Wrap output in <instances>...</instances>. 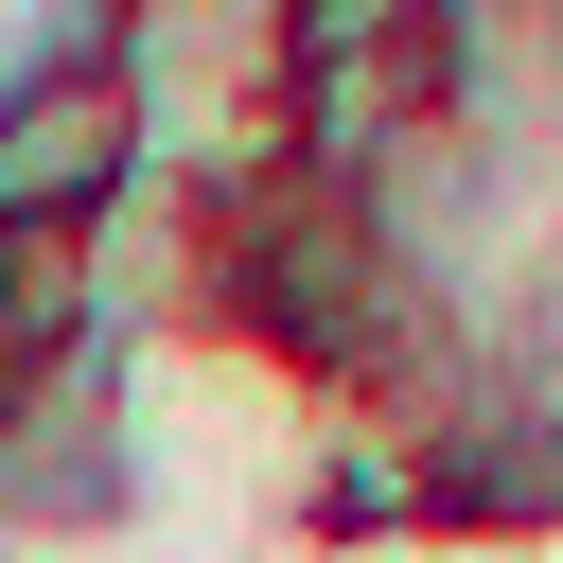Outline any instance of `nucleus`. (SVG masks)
<instances>
[{
  "mask_svg": "<svg viewBox=\"0 0 563 563\" xmlns=\"http://www.w3.org/2000/svg\"><path fill=\"white\" fill-rule=\"evenodd\" d=\"M141 194V88L123 70H0V229H106Z\"/></svg>",
  "mask_w": 563,
  "mask_h": 563,
  "instance_id": "obj_1",
  "label": "nucleus"
},
{
  "mask_svg": "<svg viewBox=\"0 0 563 563\" xmlns=\"http://www.w3.org/2000/svg\"><path fill=\"white\" fill-rule=\"evenodd\" d=\"M123 369H106V334L88 352H53V369H18L0 387V510L18 528H88L106 493H123Z\"/></svg>",
  "mask_w": 563,
  "mask_h": 563,
  "instance_id": "obj_2",
  "label": "nucleus"
}]
</instances>
